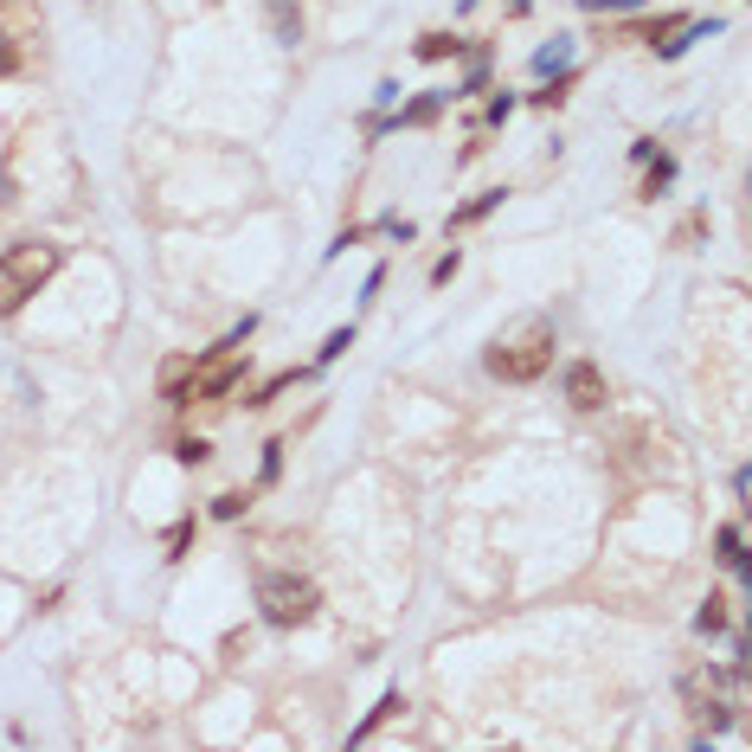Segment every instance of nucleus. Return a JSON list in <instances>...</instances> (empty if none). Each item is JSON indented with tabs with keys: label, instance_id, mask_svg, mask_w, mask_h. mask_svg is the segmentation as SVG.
Returning a JSON list of instances; mask_svg holds the SVG:
<instances>
[{
	"label": "nucleus",
	"instance_id": "obj_6",
	"mask_svg": "<svg viewBox=\"0 0 752 752\" xmlns=\"http://www.w3.org/2000/svg\"><path fill=\"white\" fill-rule=\"evenodd\" d=\"M566 399H572L579 412H604V374L592 361H572V367H566Z\"/></svg>",
	"mask_w": 752,
	"mask_h": 752
},
{
	"label": "nucleus",
	"instance_id": "obj_21",
	"mask_svg": "<svg viewBox=\"0 0 752 752\" xmlns=\"http://www.w3.org/2000/svg\"><path fill=\"white\" fill-rule=\"evenodd\" d=\"M431 116H438V97H425V104H412V110H406V122H431Z\"/></svg>",
	"mask_w": 752,
	"mask_h": 752
},
{
	"label": "nucleus",
	"instance_id": "obj_10",
	"mask_svg": "<svg viewBox=\"0 0 752 752\" xmlns=\"http://www.w3.org/2000/svg\"><path fill=\"white\" fill-rule=\"evenodd\" d=\"M720 560L733 566V572H746V534L740 527H720Z\"/></svg>",
	"mask_w": 752,
	"mask_h": 752
},
{
	"label": "nucleus",
	"instance_id": "obj_15",
	"mask_svg": "<svg viewBox=\"0 0 752 752\" xmlns=\"http://www.w3.org/2000/svg\"><path fill=\"white\" fill-rule=\"evenodd\" d=\"M347 347H354V329H335V335L322 341V361H341Z\"/></svg>",
	"mask_w": 752,
	"mask_h": 752
},
{
	"label": "nucleus",
	"instance_id": "obj_13",
	"mask_svg": "<svg viewBox=\"0 0 752 752\" xmlns=\"http://www.w3.org/2000/svg\"><path fill=\"white\" fill-rule=\"evenodd\" d=\"M566 58H572V52H566V39H560V45H540V52H534V72H540V77L566 72Z\"/></svg>",
	"mask_w": 752,
	"mask_h": 752
},
{
	"label": "nucleus",
	"instance_id": "obj_11",
	"mask_svg": "<svg viewBox=\"0 0 752 752\" xmlns=\"http://www.w3.org/2000/svg\"><path fill=\"white\" fill-rule=\"evenodd\" d=\"M456 52H463V39H444V33L418 39V58H431V65H438V58H456Z\"/></svg>",
	"mask_w": 752,
	"mask_h": 752
},
{
	"label": "nucleus",
	"instance_id": "obj_20",
	"mask_svg": "<svg viewBox=\"0 0 752 752\" xmlns=\"http://www.w3.org/2000/svg\"><path fill=\"white\" fill-rule=\"evenodd\" d=\"M174 456H181V463H206V456H213V451H206L200 438H187V444H181V451H174Z\"/></svg>",
	"mask_w": 752,
	"mask_h": 752
},
{
	"label": "nucleus",
	"instance_id": "obj_14",
	"mask_svg": "<svg viewBox=\"0 0 752 752\" xmlns=\"http://www.w3.org/2000/svg\"><path fill=\"white\" fill-rule=\"evenodd\" d=\"M386 715H399V695H386V701H379L374 715H367V720H361V727H354V740H367V733H374V727H379V720H386Z\"/></svg>",
	"mask_w": 752,
	"mask_h": 752
},
{
	"label": "nucleus",
	"instance_id": "obj_19",
	"mask_svg": "<svg viewBox=\"0 0 752 752\" xmlns=\"http://www.w3.org/2000/svg\"><path fill=\"white\" fill-rule=\"evenodd\" d=\"M187 540H193V522H181L174 534H168V560H181V554H187Z\"/></svg>",
	"mask_w": 752,
	"mask_h": 752
},
{
	"label": "nucleus",
	"instance_id": "obj_5",
	"mask_svg": "<svg viewBox=\"0 0 752 752\" xmlns=\"http://www.w3.org/2000/svg\"><path fill=\"white\" fill-rule=\"evenodd\" d=\"M245 379V347H219V354H206V361H193V379H187V393H181V406L187 399H219V393H232Z\"/></svg>",
	"mask_w": 752,
	"mask_h": 752
},
{
	"label": "nucleus",
	"instance_id": "obj_4",
	"mask_svg": "<svg viewBox=\"0 0 752 752\" xmlns=\"http://www.w3.org/2000/svg\"><path fill=\"white\" fill-rule=\"evenodd\" d=\"M258 611H264V624L297 631V624H309V617L322 611V592H315L309 579H297V572H264L258 579Z\"/></svg>",
	"mask_w": 752,
	"mask_h": 752
},
{
	"label": "nucleus",
	"instance_id": "obj_16",
	"mask_svg": "<svg viewBox=\"0 0 752 752\" xmlns=\"http://www.w3.org/2000/svg\"><path fill=\"white\" fill-rule=\"evenodd\" d=\"M495 206H502V193H483L476 206H463V213H456V226H470V219H483V213H495Z\"/></svg>",
	"mask_w": 752,
	"mask_h": 752
},
{
	"label": "nucleus",
	"instance_id": "obj_2",
	"mask_svg": "<svg viewBox=\"0 0 752 752\" xmlns=\"http://www.w3.org/2000/svg\"><path fill=\"white\" fill-rule=\"evenodd\" d=\"M681 695L701 720V740H715L746 708V669H695V676H681Z\"/></svg>",
	"mask_w": 752,
	"mask_h": 752
},
{
	"label": "nucleus",
	"instance_id": "obj_18",
	"mask_svg": "<svg viewBox=\"0 0 752 752\" xmlns=\"http://www.w3.org/2000/svg\"><path fill=\"white\" fill-rule=\"evenodd\" d=\"M13 65H20V45H13V33H7V26H0V77L13 72Z\"/></svg>",
	"mask_w": 752,
	"mask_h": 752
},
{
	"label": "nucleus",
	"instance_id": "obj_17",
	"mask_svg": "<svg viewBox=\"0 0 752 752\" xmlns=\"http://www.w3.org/2000/svg\"><path fill=\"white\" fill-rule=\"evenodd\" d=\"M245 508H251V502H245V495H219V502H213V515H219V522H238V515H245Z\"/></svg>",
	"mask_w": 752,
	"mask_h": 752
},
{
	"label": "nucleus",
	"instance_id": "obj_7",
	"mask_svg": "<svg viewBox=\"0 0 752 752\" xmlns=\"http://www.w3.org/2000/svg\"><path fill=\"white\" fill-rule=\"evenodd\" d=\"M187 379H193V361H187V354H174V361L161 367V399H174V406H181V393H187Z\"/></svg>",
	"mask_w": 752,
	"mask_h": 752
},
{
	"label": "nucleus",
	"instance_id": "obj_8",
	"mask_svg": "<svg viewBox=\"0 0 752 752\" xmlns=\"http://www.w3.org/2000/svg\"><path fill=\"white\" fill-rule=\"evenodd\" d=\"M264 7H270V26H277V39H290V45H297V39H302L297 0H264Z\"/></svg>",
	"mask_w": 752,
	"mask_h": 752
},
{
	"label": "nucleus",
	"instance_id": "obj_1",
	"mask_svg": "<svg viewBox=\"0 0 752 752\" xmlns=\"http://www.w3.org/2000/svg\"><path fill=\"white\" fill-rule=\"evenodd\" d=\"M554 322L547 315H522V322H508L502 335L490 341V374L508 379V386H527V379H540L554 367Z\"/></svg>",
	"mask_w": 752,
	"mask_h": 752
},
{
	"label": "nucleus",
	"instance_id": "obj_22",
	"mask_svg": "<svg viewBox=\"0 0 752 752\" xmlns=\"http://www.w3.org/2000/svg\"><path fill=\"white\" fill-rule=\"evenodd\" d=\"M592 13H604V7H643V0H586Z\"/></svg>",
	"mask_w": 752,
	"mask_h": 752
},
{
	"label": "nucleus",
	"instance_id": "obj_9",
	"mask_svg": "<svg viewBox=\"0 0 752 752\" xmlns=\"http://www.w3.org/2000/svg\"><path fill=\"white\" fill-rule=\"evenodd\" d=\"M695 631H701V637H720V631H727V599L701 604V611H695Z\"/></svg>",
	"mask_w": 752,
	"mask_h": 752
},
{
	"label": "nucleus",
	"instance_id": "obj_3",
	"mask_svg": "<svg viewBox=\"0 0 752 752\" xmlns=\"http://www.w3.org/2000/svg\"><path fill=\"white\" fill-rule=\"evenodd\" d=\"M52 270H58V245H45V238L7 245V251H0V315L26 309V297H39V290L52 283Z\"/></svg>",
	"mask_w": 752,
	"mask_h": 752
},
{
	"label": "nucleus",
	"instance_id": "obj_12",
	"mask_svg": "<svg viewBox=\"0 0 752 752\" xmlns=\"http://www.w3.org/2000/svg\"><path fill=\"white\" fill-rule=\"evenodd\" d=\"M669 174H676V161H669V154H656V168L643 174V200H656V193L669 187Z\"/></svg>",
	"mask_w": 752,
	"mask_h": 752
}]
</instances>
